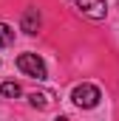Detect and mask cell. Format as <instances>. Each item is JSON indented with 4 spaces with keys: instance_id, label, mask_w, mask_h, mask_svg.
<instances>
[{
    "instance_id": "cell-5",
    "label": "cell",
    "mask_w": 119,
    "mask_h": 121,
    "mask_svg": "<svg viewBox=\"0 0 119 121\" xmlns=\"http://www.w3.org/2000/svg\"><path fill=\"white\" fill-rule=\"evenodd\" d=\"M29 101H31V107H37V110H48L51 104H54V93H48V90H43V93H31L29 96Z\"/></svg>"
},
{
    "instance_id": "cell-8",
    "label": "cell",
    "mask_w": 119,
    "mask_h": 121,
    "mask_svg": "<svg viewBox=\"0 0 119 121\" xmlns=\"http://www.w3.org/2000/svg\"><path fill=\"white\" fill-rule=\"evenodd\" d=\"M57 121H68V118H65V116H60V118H57Z\"/></svg>"
},
{
    "instance_id": "cell-2",
    "label": "cell",
    "mask_w": 119,
    "mask_h": 121,
    "mask_svg": "<svg viewBox=\"0 0 119 121\" xmlns=\"http://www.w3.org/2000/svg\"><path fill=\"white\" fill-rule=\"evenodd\" d=\"M17 68L31 76V79H37V82H43V79H48V70H45V62L40 59L37 54H20L17 56Z\"/></svg>"
},
{
    "instance_id": "cell-1",
    "label": "cell",
    "mask_w": 119,
    "mask_h": 121,
    "mask_svg": "<svg viewBox=\"0 0 119 121\" xmlns=\"http://www.w3.org/2000/svg\"><path fill=\"white\" fill-rule=\"evenodd\" d=\"M99 99H102V93H99L96 85H91V82H82V85H77V87L71 90V101H74L77 107H82V110L96 107Z\"/></svg>"
},
{
    "instance_id": "cell-7",
    "label": "cell",
    "mask_w": 119,
    "mask_h": 121,
    "mask_svg": "<svg viewBox=\"0 0 119 121\" xmlns=\"http://www.w3.org/2000/svg\"><path fill=\"white\" fill-rule=\"evenodd\" d=\"M11 42H14V28L6 26V23H0V48H9Z\"/></svg>"
},
{
    "instance_id": "cell-6",
    "label": "cell",
    "mask_w": 119,
    "mask_h": 121,
    "mask_svg": "<svg viewBox=\"0 0 119 121\" xmlns=\"http://www.w3.org/2000/svg\"><path fill=\"white\" fill-rule=\"evenodd\" d=\"M0 93H3L6 99H17V96H23V87H20L17 82H3V85H0Z\"/></svg>"
},
{
    "instance_id": "cell-3",
    "label": "cell",
    "mask_w": 119,
    "mask_h": 121,
    "mask_svg": "<svg viewBox=\"0 0 119 121\" xmlns=\"http://www.w3.org/2000/svg\"><path fill=\"white\" fill-rule=\"evenodd\" d=\"M74 6H77V11H79L82 17H88V20H105V14H108L105 0H74Z\"/></svg>"
},
{
    "instance_id": "cell-4",
    "label": "cell",
    "mask_w": 119,
    "mask_h": 121,
    "mask_svg": "<svg viewBox=\"0 0 119 121\" xmlns=\"http://www.w3.org/2000/svg\"><path fill=\"white\" fill-rule=\"evenodd\" d=\"M20 31H26V34H37L40 31V11L37 9H26V14L20 20Z\"/></svg>"
}]
</instances>
